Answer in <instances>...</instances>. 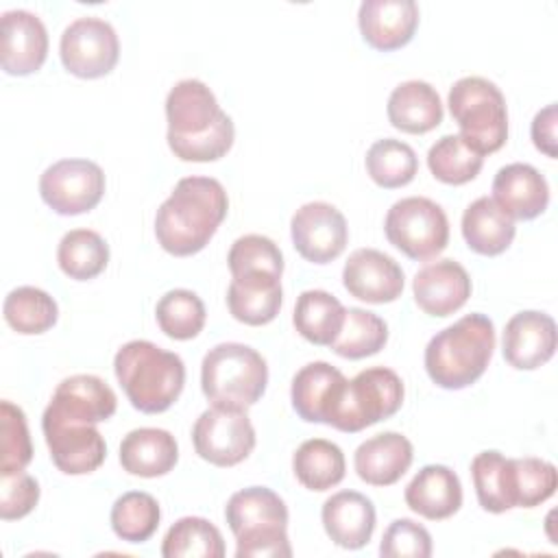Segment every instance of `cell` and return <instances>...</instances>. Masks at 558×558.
I'll return each mask as SVG.
<instances>
[{
	"instance_id": "1",
	"label": "cell",
	"mask_w": 558,
	"mask_h": 558,
	"mask_svg": "<svg viewBox=\"0 0 558 558\" xmlns=\"http://www.w3.org/2000/svg\"><path fill=\"white\" fill-rule=\"evenodd\" d=\"M166 120L168 146L181 161H216L233 146V120L198 78H183L168 92Z\"/></svg>"
},
{
	"instance_id": "2",
	"label": "cell",
	"mask_w": 558,
	"mask_h": 558,
	"mask_svg": "<svg viewBox=\"0 0 558 558\" xmlns=\"http://www.w3.org/2000/svg\"><path fill=\"white\" fill-rule=\"evenodd\" d=\"M227 209L229 198L218 179L183 177L157 209L155 238L174 257L194 255L209 244Z\"/></svg>"
},
{
	"instance_id": "3",
	"label": "cell",
	"mask_w": 558,
	"mask_h": 558,
	"mask_svg": "<svg viewBox=\"0 0 558 558\" xmlns=\"http://www.w3.org/2000/svg\"><path fill=\"white\" fill-rule=\"evenodd\" d=\"M495 351V325L484 314H466L440 329L425 347V371L445 390L475 384Z\"/></svg>"
},
{
	"instance_id": "4",
	"label": "cell",
	"mask_w": 558,
	"mask_h": 558,
	"mask_svg": "<svg viewBox=\"0 0 558 558\" xmlns=\"http://www.w3.org/2000/svg\"><path fill=\"white\" fill-rule=\"evenodd\" d=\"M116 377L131 401L144 414L166 412L185 386L183 360L150 340H131L113 357Z\"/></svg>"
},
{
	"instance_id": "5",
	"label": "cell",
	"mask_w": 558,
	"mask_h": 558,
	"mask_svg": "<svg viewBox=\"0 0 558 558\" xmlns=\"http://www.w3.org/2000/svg\"><path fill=\"white\" fill-rule=\"evenodd\" d=\"M225 519L235 536L238 558L292 556L288 541L286 501L266 486H248L233 493L225 506Z\"/></svg>"
},
{
	"instance_id": "6",
	"label": "cell",
	"mask_w": 558,
	"mask_h": 558,
	"mask_svg": "<svg viewBox=\"0 0 558 558\" xmlns=\"http://www.w3.org/2000/svg\"><path fill=\"white\" fill-rule=\"evenodd\" d=\"M268 384V364L259 351L242 342H220L201 364L203 395L216 405L251 408Z\"/></svg>"
},
{
	"instance_id": "7",
	"label": "cell",
	"mask_w": 558,
	"mask_h": 558,
	"mask_svg": "<svg viewBox=\"0 0 558 558\" xmlns=\"http://www.w3.org/2000/svg\"><path fill=\"white\" fill-rule=\"evenodd\" d=\"M460 137L477 155L497 153L508 140V109L501 89L484 76L458 78L447 96Z\"/></svg>"
},
{
	"instance_id": "8",
	"label": "cell",
	"mask_w": 558,
	"mask_h": 558,
	"mask_svg": "<svg viewBox=\"0 0 558 558\" xmlns=\"http://www.w3.org/2000/svg\"><path fill=\"white\" fill-rule=\"evenodd\" d=\"M403 381L386 366H373L360 371L353 379H347L325 418L340 432L355 434L379 421L390 418L403 403Z\"/></svg>"
},
{
	"instance_id": "9",
	"label": "cell",
	"mask_w": 558,
	"mask_h": 558,
	"mask_svg": "<svg viewBox=\"0 0 558 558\" xmlns=\"http://www.w3.org/2000/svg\"><path fill=\"white\" fill-rule=\"evenodd\" d=\"M388 242L416 262L440 255L449 244V220L445 209L425 196H405L386 214Z\"/></svg>"
},
{
	"instance_id": "10",
	"label": "cell",
	"mask_w": 558,
	"mask_h": 558,
	"mask_svg": "<svg viewBox=\"0 0 558 558\" xmlns=\"http://www.w3.org/2000/svg\"><path fill=\"white\" fill-rule=\"evenodd\" d=\"M192 442L205 462L235 466L255 449V427L246 410L211 403V408L196 418Z\"/></svg>"
},
{
	"instance_id": "11",
	"label": "cell",
	"mask_w": 558,
	"mask_h": 558,
	"mask_svg": "<svg viewBox=\"0 0 558 558\" xmlns=\"http://www.w3.org/2000/svg\"><path fill=\"white\" fill-rule=\"evenodd\" d=\"M59 54L70 74L78 78H100L116 68L120 39L107 20L85 15L70 22L61 33Z\"/></svg>"
},
{
	"instance_id": "12",
	"label": "cell",
	"mask_w": 558,
	"mask_h": 558,
	"mask_svg": "<svg viewBox=\"0 0 558 558\" xmlns=\"http://www.w3.org/2000/svg\"><path fill=\"white\" fill-rule=\"evenodd\" d=\"M105 172L89 159H61L39 177L41 201L61 216H78L94 209L105 194Z\"/></svg>"
},
{
	"instance_id": "13",
	"label": "cell",
	"mask_w": 558,
	"mask_h": 558,
	"mask_svg": "<svg viewBox=\"0 0 558 558\" xmlns=\"http://www.w3.org/2000/svg\"><path fill=\"white\" fill-rule=\"evenodd\" d=\"M41 429L54 466L65 475L92 473L107 458L105 438L92 423H78L46 408Z\"/></svg>"
},
{
	"instance_id": "14",
	"label": "cell",
	"mask_w": 558,
	"mask_h": 558,
	"mask_svg": "<svg viewBox=\"0 0 558 558\" xmlns=\"http://www.w3.org/2000/svg\"><path fill=\"white\" fill-rule=\"evenodd\" d=\"M292 244L312 264L333 262L349 242V227L338 207L325 201L301 205L290 220Z\"/></svg>"
},
{
	"instance_id": "15",
	"label": "cell",
	"mask_w": 558,
	"mask_h": 558,
	"mask_svg": "<svg viewBox=\"0 0 558 558\" xmlns=\"http://www.w3.org/2000/svg\"><path fill=\"white\" fill-rule=\"evenodd\" d=\"M342 283L351 296L381 305L401 296L405 275L401 266L384 251L357 248L344 262Z\"/></svg>"
},
{
	"instance_id": "16",
	"label": "cell",
	"mask_w": 558,
	"mask_h": 558,
	"mask_svg": "<svg viewBox=\"0 0 558 558\" xmlns=\"http://www.w3.org/2000/svg\"><path fill=\"white\" fill-rule=\"evenodd\" d=\"M504 360L517 371H534L556 353V323L549 314L523 310L504 329Z\"/></svg>"
},
{
	"instance_id": "17",
	"label": "cell",
	"mask_w": 558,
	"mask_h": 558,
	"mask_svg": "<svg viewBox=\"0 0 558 558\" xmlns=\"http://www.w3.org/2000/svg\"><path fill=\"white\" fill-rule=\"evenodd\" d=\"M2 70L11 76L37 72L48 57V31L44 22L26 11L13 9L2 13Z\"/></svg>"
},
{
	"instance_id": "18",
	"label": "cell",
	"mask_w": 558,
	"mask_h": 558,
	"mask_svg": "<svg viewBox=\"0 0 558 558\" xmlns=\"http://www.w3.org/2000/svg\"><path fill=\"white\" fill-rule=\"evenodd\" d=\"M416 305L429 316H449L471 296V277L456 259H436L412 279Z\"/></svg>"
},
{
	"instance_id": "19",
	"label": "cell",
	"mask_w": 558,
	"mask_h": 558,
	"mask_svg": "<svg viewBox=\"0 0 558 558\" xmlns=\"http://www.w3.org/2000/svg\"><path fill=\"white\" fill-rule=\"evenodd\" d=\"M357 26L364 41L381 52L403 48L418 26L414 0H364L357 11Z\"/></svg>"
},
{
	"instance_id": "20",
	"label": "cell",
	"mask_w": 558,
	"mask_h": 558,
	"mask_svg": "<svg viewBox=\"0 0 558 558\" xmlns=\"http://www.w3.org/2000/svg\"><path fill=\"white\" fill-rule=\"evenodd\" d=\"M512 220H534L549 205V185L530 163H508L497 170L490 196Z\"/></svg>"
},
{
	"instance_id": "21",
	"label": "cell",
	"mask_w": 558,
	"mask_h": 558,
	"mask_svg": "<svg viewBox=\"0 0 558 558\" xmlns=\"http://www.w3.org/2000/svg\"><path fill=\"white\" fill-rule=\"evenodd\" d=\"M46 408L65 418L96 425L116 414L118 399L105 379L81 373L65 377L54 388V395Z\"/></svg>"
},
{
	"instance_id": "22",
	"label": "cell",
	"mask_w": 558,
	"mask_h": 558,
	"mask_svg": "<svg viewBox=\"0 0 558 558\" xmlns=\"http://www.w3.org/2000/svg\"><path fill=\"white\" fill-rule=\"evenodd\" d=\"M327 536L342 549H362L375 532V506L357 490L333 493L320 510Z\"/></svg>"
},
{
	"instance_id": "23",
	"label": "cell",
	"mask_w": 558,
	"mask_h": 558,
	"mask_svg": "<svg viewBox=\"0 0 558 558\" xmlns=\"http://www.w3.org/2000/svg\"><path fill=\"white\" fill-rule=\"evenodd\" d=\"M414 460L412 442L399 432H384L364 440L353 453V466L371 486L397 484Z\"/></svg>"
},
{
	"instance_id": "24",
	"label": "cell",
	"mask_w": 558,
	"mask_h": 558,
	"mask_svg": "<svg viewBox=\"0 0 558 558\" xmlns=\"http://www.w3.org/2000/svg\"><path fill=\"white\" fill-rule=\"evenodd\" d=\"M405 504L412 512L442 521L453 517L462 506L460 477L445 464H425L405 486Z\"/></svg>"
},
{
	"instance_id": "25",
	"label": "cell",
	"mask_w": 558,
	"mask_h": 558,
	"mask_svg": "<svg viewBox=\"0 0 558 558\" xmlns=\"http://www.w3.org/2000/svg\"><path fill=\"white\" fill-rule=\"evenodd\" d=\"M179 445L168 429H131L120 442V464L137 477H161L174 469Z\"/></svg>"
},
{
	"instance_id": "26",
	"label": "cell",
	"mask_w": 558,
	"mask_h": 558,
	"mask_svg": "<svg viewBox=\"0 0 558 558\" xmlns=\"http://www.w3.org/2000/svg\"><path fill=\"white\" fill-rule=\"evenodd\" d=\"M386 113L395 129L423 135L442 122V102L427 81L412 78L390 92Z\"/></svg>"
},
{
	"instance_id": "27",
	"label": "cell",
	"mask_w": 558,
	"mask_h": 558,
	"mask_svg": "<svg viewBox=\"0 0 558 558\" xmlns=\"http://www.w3.org/2000/svg\"><path fill=\"white\" fill-rule=\"evenodd\" d=\"M462 238L480 255H501L514 240V220L490 198H475L462 214Z\"/></svg>"
},
{
	"instance_id": "28",
	"label": "cell",
	"mask_w": 558,
	"mask_h": 558,
	"mask_svg": "<svg viewBox=\"0 0 558 558\" xmlns=\"http://www.w3.org/2000/svg\"><path fill=\"white\" fill-rule=\"evenodd\" d=\"M347 377L327 362H310L292 377L294 412L307 423H325L327 412Z\"/></svg>"
},
{
	"instance_id": "29",
	"label": "cell",
	"mask_w": 558,
	"mask_h": 558,
	"mask_svg": "<svg viewBox=\"0 0 558 558\" xmlns=\"http://www.w3.org/2000/svg\"><path fill=\"white\" fill-rule=\"evenodd\" d=\"M283 303L281 279L246 275L233 277L227 290V305L235 320L259 327L275 320Z\"/></svg>"
},
{
	"instance_id": "30",
	"label": "cell",
	"mask_w": 558,
	"mask_h": 558,
	"mask_svg": "<svg viewBox=\"0 0 558 558\" xmlns=\"http://www.w3.org/2000/svg\"><path fill=\"white\" fill-rule=\"evenodd\" d=\"M347 307L327 290H305L299 294L292 323L312 344L331 347L344 325Z\"/></svg>"
},
{
	"instance_id": "31",
	"label": "cell",
	"mask_w": 558,
	"mask_h": 558,
	"mask_svg": "<svg viewBox=\"0 0 558 558\" xmlns=\"http://www.w3.org/2000/svg\"><path fill=\"white\" fill-rule=\"evenodd\" d=\"M471 477L477 501L486 512L499 514L517 508L512 458H506L495 449L480 451L471 462Z\"/></svg>"
},
{
	"instance_id": "32",
	"label": "cell",
	"mask_w": 558,
	"mask_h": 558,
	"mask_svg": "<svg viewBox=\"0 0 558 558\" xmlns=\"http://www.w3.org/2000/svg\"><path fill=\"white\" fill-rule=\"evenodd\" d=\"M292 471L305 488L323 493L342 482L347 462L342 449L336 442L325 438H310L296 447L292 456Z\"/></svg>"
},
{
	"instance_id": "33",
	"label": "cell",
	"mask_w": 558,
	"mask_h": 558,
	"mask_svg": "<svg viewBox=\"0 0 558 558\" xmlns=\"http://www.w3.org/2000/svg\"><path fill=\"white\" fill-rule=\"evenodd\" d=\"M2 314L13 331L22 336H37L57 323L59 307L46 290L35 286H20L7 294Z\"/></svg>"
},
{
	"instance_id": "34",
	"label": "cell",
	"mask_w": 558,
	"mask_h": 558,
	"mask_svg": "<svg viewBox=\"0 0 558 558\" xmlns=\"http://www.w3.org/2000/svg\"><path fill=\"white\" fill-rule=\"evenodd\" d=\"M57 262L70 279L87 281L107 268L109 244L92 229H72L57 246Z\"/></svg>"
},
{
	"instance_id": "35",
	"label": "cell",
	"mask_w": 558,
	"mask_h": 558,
	"mask_svg": "<svg viewBox=\"0 0 558 558\" xmlns=\"http://www.w3.org/2000/svg\"><path fill=\"white\" fill-rule=\"evenodd\" d=\"M163 558H222L220 530L203 517H181L170 525L161 543Z\"/></svg>"
},
{
	"instance_id": "36",
	"label": "cell",
	"mask_w": 558,
	"mask_h": 558,
	"mask_svg": "<svg viewBox=\"0 0 558 558\" xmlns=\"http://www.w3.org/2000/svg\"><path fill=\"white\" fill-rule=\"evenodd\" d=\"M368 177L384 190H395L408 185L418 172V159L410 144L384 137L371 144L364 157Z\"/></svg>"
},
{
	"instance_id": "37",
	"label": "cell",
	"mask_w": 558,
	"mask_h": 558,
	"mask_svg": "<svg viewBox=\"0 0 558 558\" xmlns=\"http://www.w3.org/2000/svg\"><path fill=\"white\" fill-rule=\"evenodd\" d=\"M388 342V325L375 312L349 307L338 338L331 342L336 355L347 360H362L375 355Z\"/></svg>"
},
{
	"instance_id": "38",
	"label": "cell",
	"mask_w": 558,
	"mask_h": 558,
	"mask_svg": "<svg viewBox=\"0 0 558 558\" xmlns=\"http://www.w3.org/2000/svg\"><path fill=\"white\" fill-rule=\"evenodd\" d=\"M161 510L157 499L144 490H129L111 506V530L126 543H144L159 527Z\"/></svg>"
},
{
	"instance_id": "39",
	"label": "cell",
	"mask_w": 558,
	"mask_h": 558,
	"mask_svg": "<svg viewBox=\"0 0 558 558\" xmlns=\"http://www.w3.org/2000/svg\"><path fill=\"white\" fill-rule=\"evenodd\" d=\"M155 318L159 329L172 340H192L205 327V303L201 296L185 288H174L166 292L155 307Z\"/></svg>"
},
{
	"instance_id": "40",
	"label": "cell",
	"mask_w": 558,
	"mask_h": 558,
	"mask_svg": "<svg viewBox=\"0 0 558 558\" xmlns=\"http://www.w3.org/2000/svg\"><path fill=\"white\" fill-rule=\"evenodd\" d=\"M484 166V157L464 144L460 135H442L427 150V168L434 179L447 185L473 181Z\"/></svg>"
},
{
	"instance_id": "41",
	"label": "cell",
	"mask_w": 558,
	"mask_h": 558,
	"mask_svg": "<svg viewBox=\"0 0 558 558\" xmlns=\"http://www.w3.org/2000/svg\"><path fill=\"white\" fill-rule=\"evenodd\" d=\"M231 277L262 275L281 279L283 275V255L279 246L259 233H246L238 238L227 255Z\"/></svg>"
},
{
	"instance_id": "42",
	"label": "cell",
	"mask_w": 558,
	"mask_h": 558,
	"mask_svg": "<svg viewBox=\"0 0 558 558\" xmlns=\"http://www.w3.org/2000/svg\"><path fill=\"white\" fill-rule=\"evenodd\" d=\"M33 460L26 414L11 401L0 403V475L24 471Z\"/></svg>"
},
{
	"instance_id": "43",
	"label": "cell",
	"mask_w": 558,
	"mask_h": 558,
	"mask_svg": "<svg viewBox=\"0 0 558 558\" xmlns=\"http://www.w3.org/2000/svg\"><path fill=\"white\" fill-rule=\"evenodd\" d=\"M517 508H534L547 501L558 486L556 466L541 458H512Z\"/></svg>"
},
{
	"instance_id": "44",
	"label": "cell",
	"mask_w": 558,
	"mask_h": 558,
	"mask_svg": "<svg viewBox=\"0 0 558 558\" xmlns=\"http://www.w3.org/2000/svg\"><path fill=\"white\" fill-rule=\"evenodd\" d=\"M379 554L384 558H429L432 536L412 519H395L381 536Z\"/></svg>"
},
{
	"instance_id": "45",
	"label": "cell",
	"mask_w": 558,
	"mask_h": 558,
	"mask_svg": "<svg viewBox=\"0 0 558 558\" xmlns=\"http://www.w3.org/2000/svg\"><path fill=\"white\" fill-rule=\"evenodd\" d=\"M39 501V484L26 471L0 475V517L15 521L33 512Z\"/></svg>"
},
{
	"instance_id": "46",
	"label": "cell",
	"mask_w": 558,
	"mask_h": 558,
	"mask_svg": "<svg viewBox=\"0 0 558 558\" xmlns=\"http://www.w3.org/2000/svg\"><path fill=\"white\" fill-rule=\"evenodd\" d=\"M532 142L547 157H556V102L541 109L532 120Z\"/></svg>"
}]
</instances>
